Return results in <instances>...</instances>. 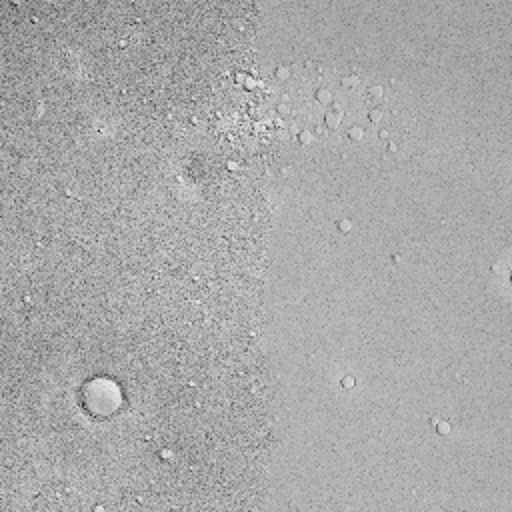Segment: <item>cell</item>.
I'll use <instances>...</instances> for the list:
<instances>
[{
	"label": "cell",
	"instance_id": "obj_1",
	"mask_svg": "<svg viewBox=\"0 0 512 512\" xmlns=\"http://www.w3.org/2000/svg\"><path fill=\"white\" fill-rule=\"evenodd\" d=\"M284 72L276 112L298 144L340 154L406 146L412 118L394 80L350 60H304Z\"/></svg>",
	"mask_w": 512,
	"mask_h": 512
}]
</instances>
